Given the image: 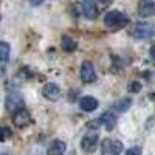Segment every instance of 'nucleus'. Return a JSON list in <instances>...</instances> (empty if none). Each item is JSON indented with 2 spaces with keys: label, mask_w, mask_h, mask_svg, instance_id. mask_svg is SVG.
Returning <instances> with one entry per match:
<instances>
[{
  "label": "nucleus",
  "mask_w": 155,
  "mask_h": 155,
  "mask_svg": "<svg viewBox=\"0 0 155 155\" xmlns=\"http://www.w3.org/2000/svg\"><path fill=\"white\" fill-rule=\"evenodd\" d=\"M132 106V99L130 98H123V99H118L113 104V109L116 112H127L129 109H130Z\"/></svg>",
  "instance_id": "4468645a"
},
{
  "label": "nucleus",
  "mask_w": 155,
  "mask_h": 155,
  "mask_svg": "<svg viewBox=\"0 0 155 155\" xmlns=\"http://www.w3.org/2000/svg\"><path fill=\"white\" fill-rule=\"evenodd\" d=\"M155 14V2L153 0H140L138 2V16L149 19Z\"/></svg>",
  "instance_id": "423d86ee"
},
{
  "label": "nucleus",
  "mask_w": 155,
  "mask_h": 155,
  "mask_svg": "<svg viewBox=\"0 0 155 155\" xmlns=\"http://www.w3.org/2000/svg\"><path fill=\"white\" fill-rule=\"evenodd\" d=\"M67 150V144H65V141H62V140H54V141H51L48 149H47V155H64Z\"/></svg>",
  "instance_id": "9b49d317"
},
{
  "label": "nucleus",
  "mask_w": 155,
  "mask_h": 155,
  "mask_svg": "<svg viewBox=\"0 0 155 155\" xmlns=\"http://www.w3.org/2000/svg\"><path fill=\"white\" fill-rule=\"evenodd\" d=\"M30 121H31L30 113H28V110L25 107H20L19 110H16L14 113H12V123H14V126H17V127L28 126Z\"/></svg>",
  "instance_id": "0eeeda50"
},
{
  "label": "nucleus",
  "mask_w": 155,
  "mask_h": 155,
  "mask_svg": "<svg viewBox=\"0 0 155 155\" xmlns=\"http://www.w3.org/2000/svg\"><path fill=\"white\" fill-rule=\"evenodd\" d=\"M61 44H62V50L68 51V53H71V51H74V50L78 48L76 41H74V39H71L70 36H62V41H61Z\"/></svg>",
  "instance_id": "2eb2a0df"
},
{
  "label": "nucleus",
  "mask_w": 155,
  "mask_h": 155,
  "mask_svg": "<svg viewBox=\"0 0 155 155\" xmlns=\"http://www.w3.org/2000/svg\"><path fill=\"white\" fill-rule=\"evenodd\" d=\"M42 2H44V0H31V5L33 6H37V5H41Z\"/></svg>",
  "instance_id": "aec40b11"
},
{
  "label": "nucleus",
  "mask_w": 155,
  "mask_h": 155,
  "mask_svg": "<svg viewBox=\"0 0 155 155\" xmlns=\"http://www.w3.org/2000/svg\"><path fill=\"white\" fill-rule=\"evenodd\" d=\"M149 99H150V101H153V102H155V92H152V93H150V95H149Z\"/></svg>",
  "instance_id": "4be33fe9"
},
{
  "label": "nucleus",
  "mask_w": 155,
  "mask_h": 155,
  "mask_svg": "<svg viewBox=\"0 0 155 155\" xmlns=\"http://www.w3.org/2000/svg\"><path fill=\"white\" fill-rule=\"evenodd\" d=\"M104 23L107 28H112V30H118V28H123L129 23V17L121 11H109L107 14L104 16Z\"/></svg>",
  "instance_id": "f257e3e1"
},
{
  "label": "nucleus",
  "mask_w": 155,
  "mask_h": 155,
  "mask_svg": "<svg viewBox=\"0 0 155 155\" xmlns=\"http://www.w3.org/2000/svg\"><path fill=\"white\" fill-rule=\"evenodd\" d=\"M6 109L8 110H12V112H16L19 110L20 107H25V102H23V98L19 95V93H9L6 96Z\"/></svg>",
  "instance_id": "6e6552de"
},
{
  "label": "nucleus",
  "mask_w": 155,
  "mask_h": 155,
  "mask_svg": "<svg viewBox=\"0 0 155 155\" xmlns=\"http://www.w3.org/2000/svg\"><path fill=\"white\" fill-rule=\"evenodd\" d=\"M81 8H82V14L87 19H95L98 16V8L95 0H82Z\"/></svg>",
  "instance_id": "9d476101"
},
{
  "label": "nucleus",
  "mask_w": 155,
  "mask_h": 155,
  "mask_svg": "<svg viewBox=\"0 0 155 155\" xmlns=\"http://www.w3.org/2000/svg\"><path fill=\"white\" fill-rule=\"evenodd\" d=\"M101 121L106 126L107 130H112V129H115V126H116V115L113 112H106L101 116Z\"/></svg>",
  "instance_id": "ddd939ff"
},
{
  "label": "nucleus",
  "mask_w": 155,
  "mask_h": 155,
  "mask_svg": "<svg viewBox=\"0 0 155 155\" xmlns=\"http://www.w3.org/2000/svg\"><path fill=\"white\" fill-rule=\"evenodd\" d=\"M96 146H98V134L95 132H88L82 137L81 140V147L84 152L87 153H92L96 150Z\"/></svg>",
  "instance_id": "20e7f679"
},
{
  "label": "nucleus",
  "mask_w": 155,
  "mask_h": 155,
  "mask_svg": "<svg viewBox=\"0 0 155 155\" xmlns=\"http://www.w3.org/2000/svg\"><path fill=\"white\" fill-rule=\"evenodd\" d=\"M98 106H99V102H98V99L93 98V96H84V98H81V101H79V107H81L84 112H95V110L98 109Z\"/></svg>",
  "instance_id": "f8f14e48"
},
{
  "label": "nucleus",
  "mask_w": 155,
  "mask_h": 155,
  "mask_svg": "<svg viewBox=\"0 0 155 155\" xmlns=\"http://www.w3.org/2000/svg\"><path fill=\"white\" fill-rule=\"evenodd\" d=\"M9 51H11V48H9V45L6 42L0 44V61H2L3 64L9 59Z\"/></svg>",
  "instance_id": "dca6fc26"
},
{
  "label": "nucleus",
  "mask_w": 155,
  "mask_h": 155,
  "mask_svg": "<svg viewBox=\"0 0 155 155\" xmlns=\"http://www.w3.org/2000/svg\"><path fill=\"white\" fill-rule=\"evenodd\" d=\"M81 79L84 82H95L96 81V71L95 67L90 61H84L82 65H81Z\"/></svg>",
  "instance_id": "39448f33"
},
{
  "label": "nucleus",
  "mask_w": 155,
  "mask_h": 155,
  "mask_svg": "<svg viewBox=\"0 0 155 155\" xmlns=\"http://www.w3.org/2000/svg\"><path fill=\"white\" fill-rule=\"evenodd\" d=\"M42 95H44V98H47L50 101H58L61 98V88H59L58 84L50 82L42 88Z\"/></svg>",
  "instance_id": "1a4fd4ad"
},
{
  "label": "nucleus",
  "mask_w": 155,
  "mask_h": 155,
  "mask_svg": "<svg viewBox=\"0 0 155 155\" xmlns=\"http://www.w3.org/2000/svg\"><path fill=\"white\" fill-rule=\"evenodd\" d=\"M141 152H143V150H141L140 146H134V147L126 150V155H141Z\"/></svg>",
  "instance_id": "a211bd4d"
},
{
  "label": "nucleus",
  "mask_w": 155,
  "mask_h": 155,
  "mask_svg": "<svg viewBox=\"0 0 155 155\" xmlns=\"http://www.w3.org/2000/svg\"><path fill=\"white\" fill-rule=\"evenodd\" d=\"M153 33H155V27L152 23H149V22L138 23L137 27L134 28V31H132L135 39H149V37L153 36Z\"/></svg>",
  "instance_id": "7ed1b4c3"
},
{
  "label": "nucleus",
  "mask_w": 155,
  "mask_h": 155,
  "mask_svg": "<svg viewBox=\"0 0 155 155\" xmlns=\"http://www.w3.org/2000/svg\"><path fill=\"white\" fill-rule=\"evenodd\" d=\"M127 88H129L130 93H138V92H141V88H143V84H141L140 81H132Z\"/></svg>",
  "instance_id": "f3484780"
},
{
  "label": "nucleus",
  "mask_w": 155,
  "mask_h": 155,
  "mask_svg": "<svg viewBox=\"0 0 155 155\" xmlns=\"http://www.w3.org/2000/svg\"><path fill=\"white\" fill-rule=\"evenodd\" d=\"M2 132H3V135H2V140L5 141V140H8L9 137H11V130L6 127V126H3V129H2Z\"/></svg>",
  "instance_id": "6ab92c4d"
},
{
  "label": "nucleus",
  "mask_w": 155,
  "mask_h": 155,
  "mask_svg": "<svg viewBox=\"0 0 155 155\" xmlns=\"http://www.w3.org/2000/svg\"><path fill=\"white\" fill-rule=\"evenodd\" d=\"M123 152V143L118 140L106 138L101 143V153L102 155H120Z\"/></svg>",
  "instance_id": "f03ea898"
},
{
  "label": "nucleus",
  "mask_w": 155,
  "mask_h": 155,
  "mask_svg": "<svg viewBox=\"0 0 155 155\" xmlns=\"http://www.w3.org/2000/svg\"><path fill=\"white\" fill-rule=\"evenodd\" d=\"M99 2H101V3H104V5H109L112 0H99Z\"/></svg>",
  "instance_id": "5701e85b"
},
{
  "label": "nucleus",
  "mask_w": 155,
  "mask_h": 155,
  "mask_svg": "<svg viewBox=\"0 0 155 155\" xmlns=\"http://www.w3.org/2000/svg\"><path fill=\"white\" fill-rule=\"evenodd\" d=\"M150 56H152V58L155 59V45H153V47L150 48Z\"/></svg>",
  "instance_id": "412c9836"
}]
</instances>
